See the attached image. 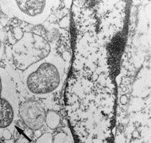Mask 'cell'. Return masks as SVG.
Instances as JSON below:
<instances>
[{
	"mask_svg": "<svg viewBox=\"0 0 151 143\" xmlns=\"http://www.w3.org/2000/svg\"><path fill=\"white\" fill-rule=\"evenodd\" d=\"M61 118L58 113H57L54 111H48L47 113H46V119L45 123L48 126L50 129L54 130L60 124Z\"/></svg>",
	"mask_w": 151,
	"mask_h": 143,
	"instance_id": "52a82bcc",
	"label": "cell"
},
{
	"mask_svg": "<svg viewBox=\"0 0 151 143\" xmlns=\"http://www.w3.org/2000/svg\"><path fill=\"white\" fill-rule=\"evenodd\" d=\"M51 45L42 36L34 32H24L12 48L13 62L24 71L28 67L44 60L52 54Z\"/></svg>",
	"mask_w": 151,
	"mask_h": 143,
	"instance_id": "3957f363",
	"label": "cell"
},
{
	"mask_svg": "<svg viewBox=\"0 0 151 143\" xmlns=\"http://www.w3.org/2000/svg\"><path fill=\"white\" fill-rule=\"evenodd\" d=\"M19 115L31 131H39L45 125L46 112L42 106L36 101L22 102L19 107Z\"/></svg>",
	"mask_w": 151,
	"mask_h": 143,
	"instance_id": "8992f818",
	"label": "cell"
},
{
	"mask_svg": "<svg viewBox=\"0 0 151 143\" xmlns=\"http://www.w3.org/2000/svg\"><path fill=\"white\" fill-rule=\"evenodd\" d=\"M74 143H114L116 84L107 49L96 37H77L64 91Z\"/></svg>",
	"mask_w": 151,
	"mask_h": 143,
	"instance_id": "6da1fadb",
	"label": "cell"
},
{
	"mask_svg": "<svg viewBox=\"0 0 151 143\" xmlns=\"http://www.w3.org/2000/svg\"><path fill=\"white\" fill-rule=\"evenodd\" d=\"M131 143H144V142H142V141H140V140H135V141H133V142H132Z\"/></svg>",
	"mask_w": 151,
	"mask_h": 143,
	"instance_id": "9a60e30c",
	"label": "cell"
},
{
	"mask_svg": "<svg viewBox=\"0 0 151 143\" xmlns=\"http://www.w3.org/2000/svg\"><path fill=\"white\" fill-rule=\"evenodd\" d=\"M127 102H128V98H127V97L126 95H122L121 97V102L122 104H123V105H125V104H127Z\"/></svg>",
	"mask_w": 151,
	"mask_h": 143,
	"instance_id": "5bb4252c",
	"label": "cell"
},
{
	"mask_svg": "<svg viewBox=\"0 0 151 143\" xmlns=\"http://www.w3.org/2000/svg\"><path fill=\"white\" fill-rule=\"evenodd\" d=\"M53 136L51 133L47 132L36 140V143H52Z\"/></svg>",
	"mask_w": 151,
	"mask_h": 143,
	"instance_id": "ba28073f",
	"label": "cell"
},
{
	"mask_svg": "<svg viewBox=\"0 0 151 143\" xmlns=\"http://www.w3.org/2000/svg\"><path fill=\"white\" fill-rule=\"evenodd\" d=\"M3 136L4 137V139H6V140H10V139H11V136H12L10 131H9V130H8V129H4V130Z\"/></svg>",
	"mask_w": 151,
	"mask_h": 143,
	"instance_id": "4fadbf2b",
	"label": "cell"
},
{
	"mask_svg": "<svg viewBox=\"0 0 151 143\" xmlns=\"http://www.w3.org/2000/svg\"><path fill=\"white\" fill-rule=\"evenodd\" d=\"M19 98L12 79L0 66V129H8L19 116Z\"/></svg>",
	"mask_w": 151,
	"mask_h": 143,
	"instance_id": "5b68a950",
	"label": "cell"
},
{
	"mask_svg": "<svg viewBox=\"0 0 151 143\" xmlns=\"http://www.w3.org/2000/svg\"><path fill=\"white\" fill-rule=\"evenodd\" d=\"M64 75L63 60L58 55L51 54L23 71V82L30 94L38 97H47L62 87Z\"/></svg>",
	"mask_w": 151,
	"mask_h": 143,
	"instance_id": "7a4b0ae2",
	"label": "cell"
},
{
	"mask_svg": "<svg viewBox=\"0 0 151 143\" xmlns=\"http://www.w3.org/2000/svg\"><path fill=\"white\" fill-rule=\"evenodd\" d=\"M59 25L62 28H67L69 25V18L68 16H65L59 21Z\"/></svg>",
	"mask_w": 151,
	"mask_h": 143,
	"instance_id": "30bf717a",
	"label": "cell"
},
{
	"mask_svg": "<svg viewBox=\"0 0 151 143\" xmlns=\"http://www.w3.org/2000/svg\"><path fill=\"white\" fill-rule=\"evenodd\" d=\"M58 1L51 0H7L0 1V6L9 17L31 25L42 24L51 15L52 9Z\"/></svg>",
	"mask_w": 151,
	"mask_h": 143,
	"instance_id": "277c9868",
	"label": "cell"
},
{
	"mask_svg": "<svg viewBox=\"0 0 151 143\" xmlns=\"http://www.w3.org/2000/svg\"><path fill=\"white\" fill-rule=\"evenodd\" d=\"M52 143H69L68 142V138L67 136L65 133H58L53 138Z\"/></svg>",
	"mask_w": 151,
	"mask_h": 143,
	"instance_id": "9c48e42d",
	"label": "cell"
},
{
	"mask_svg": "<svg viewBox=\"0 0 151 143\" xmlns=\"http://www.w3.org/2000/svg\"><path fill=\"white\" fill-rule=\"evenodd\" d=\"M114 143H126L125 137L122 134H118L116 135L114 138Z\"/></svg>",
	"mask_w": 151,
	"mask_h": 143,
	"instance_id": "7c38bea8",
	"label": "cell"
},
{
	"mask_svg": "<svg viewBox=\"0 0 151 143\" xmlns=\"http://www.w3.org/2000/svg\"><path fill=\"white\" fill-rule=\"evenodd\" d=\"M4 53V36L0 33V60L2 59Z\"/></svg>",
	"mask_w": 151,
	"mask_h": 143,
	"instance_id": "8fae6325",
	"label": "cell"
}]
</instances>
